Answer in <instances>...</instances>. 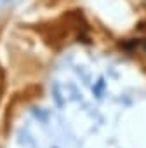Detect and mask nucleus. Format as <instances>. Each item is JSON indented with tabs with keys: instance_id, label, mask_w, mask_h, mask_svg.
Returning <instances> with one entry per match:
<instances>
[{
	"instance_id": "1",
	"label": "nucleus",
	"mask_w": 146,
	"mask_h": 148,
	"mask_svg": "<svg viewBox=\"0 0 146 148\" xmlns=\"http://www.w3.org/2000/svg\"><path fill=\"white\" fill-rule=\"evenodd\" d=\"M103 91H104V79H99L98 84L94 86V96L96 98H101L103 96Z\"/></svg>"
},
{
	"instance_id": "2",
	"label": "nucleus",
	"mask_w": 146,
	"mask_h": 148,
	"mask_svg": "<svg viewBox=\"0 0 146 148\" xmlns=\"http://www.w3.org/2000/svg\"><path fill=\"white\" fill-rule=\"evenodd\" d=\"M52 148H57V146H52Z\"/></svg>"
}]
</instances>
